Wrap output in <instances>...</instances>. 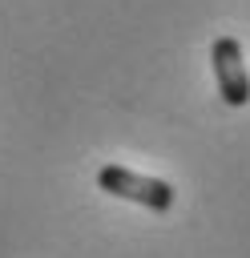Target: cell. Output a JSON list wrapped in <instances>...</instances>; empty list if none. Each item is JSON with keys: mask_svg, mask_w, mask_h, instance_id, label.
Listing matches in <instances>:
<instances>
[{"mask_svg": "<svg viewBox=\"0 0 250 258\" xmlns=\"http://www.w3.org/2000/svg\"><path fill=\"white\" fill-rule=\"evenodd\" d=\"M97 189L113 194V198H125V202H137L153 214H165L173 206V185L161 181V177H145V173H133L125 165H101L97 173Z\"/></svg>", "mask_w": 250, "mask_h": 258, "instance_id": "obj_1", "label": "cell"}, {"mask_svg": "<svg viewBox=\"0 0 250 258\" xmlns=\"http://www.w3.org/2000/svg\"><path fill=\"white\" fill-rule=\"evenodd\" d=\"M210 60H214V81H218L222 101L234 105V109L250 105V73H246V60H242V44L234 36H218L214 48H210Z\"/></svg>", "mask_w": 250, "mask_h": 258, "instance_id": "obj_2", "label": "cell"}]
</instances>
